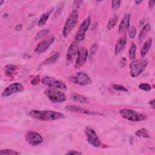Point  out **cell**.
Masks as SVG:
<instances>
[{
    "mask_svg": "<svg viewBox=\"0 0 155 155\" xmlns=\"http://www.w3.org/2000/svg\"><path fill=\"white\" fill-rule=\"evenodd\" d=\"M28 114L32 118L42 121L56 120L65 117L63 113L53 110H31L28 112Z\"/></svg>",
    "mask_w": 155,
    "mask_h": 155,
    "instance_id": "obj_1",
    "label": "cell"
},
{
    "mask_svg": "<svg viewBox=\"0 0 155 155\" xmlns=\"http://www.w3.org/2000/svg\"><path fill=\"white\" fill-rule=\"evenodd\" d=\"M119 114L125 119L131 122H141L147 119V114L139 113L129 108H123L120 110Z\"/></svg>",
    "mask_w": 155,
    "mask_h": 155,
    "instance_id": "obj_2",
    "label": "cell"
},
{
    "mask_svg": "<svg viewBox=\"0 0 155 155\" xmlns=\"http://www.w3.org/2000/svg\"><path fill=\"white\" fill-rule=\"evenodd\" d=\"M78 21V12L76 10H73L67 18L62 30V35L67 37L72 30L76 25Z\"/></svg>",
    "mask_w": 155,
    "mask_h": 155,
    "instance_id": "obj_3",
    "label": "cell"
},
{
    "mask_svg": "<svg viewBox=\"0 0 155 155\" xmlns=\"http://www.w3.org/2000/svg\"><path fill=\"white\" fill-rule=\"evenodd\" d=\"M148 65V61L145 59L133 60L130 62L129 66L130 69V75L133 78L139 76L146 68Z\"/></svg>",
    "mask_w": 155,
    "mask_h": 155,
    "instance_id": "obj_4",
    "label": "cell"
},
{
    "mask_svg": "<svg viewBox=\"0 0 155 155\" xmlns=\"http://www.w3.org/2000/svg\"><path fill=\"white\" fill-rule=\"evenodd\" d=\"M44 93L47 98L53 103H62L66 100L65 93L56 88H47Z\"/></svg>",
    "mask_w": 155,
    "mask_h": 155,
    "instance_id": "obj_5",
    "label": "cell"
},
{
    "mask_svg": "<svg viewBox=\"0 0 155 155\" xmlns=\"http://www.w3.org/2000/svg\"><path fill=\"white\" fill-rule=\"evenodd\" d=\"M41 82L53 88H56V89H66L67 86L65 84L62 82L61 80L57 79L53 77L45 76H44L41 79Z\"/></svg>",
    "mask_w": 155,
    "mask_h": 155,
    "instance_id": "obj_6",
    "label": "cell"
},
{
    "mask_svg": "<svg viewBox=\"0 0 155 155\" xmlns=\"http://www.w3.org/2000/svg\"><path fill=\"white\" fill-rule=\"evenodd\" d=\"M84 133L87 137V142L95 148H98L101 146V140L97 133L93 128L86 127L84 130Z\"/></svg>",
    "mask_w": 155,
    "mask_h": 155,
    "instance_id": "obj_7",
    "label": "cell"
},
{
    "mask_svg": "<svg viewBox=\"0 0 155 155\" xmlns=\"http://www.w3.org/2000/svg\"><path fill=\"white\" fill-rule=\"evenodd\" d=\"M90 22H91L90 16H88L84 20V21L80 25L78 28V30L74 37L75 41H77L79 42L84 39L85 36V33L90 27Z\"/></svg>",
    "mask_w": 155,
    "mask_h": 155,
    "instance_id": "obj_8",
    "label": "cell"
},
{
    "mask_svg": "<svg viewBox=\"0 0 155 155\" xmlns=\"http://www.w3.org/2000/svg\"><path fill=\"white\" fill-rule=\"evenodd\" d=\"M79 48V42L77 41H74L71 43L70 45L67 52V55H66V59H65V62L67 65H70L74 57L76 56V54H78V52Z\"/></svg>",
    "mask_w": 155,
    "mask_h": 155,
    "instance_id": "obj_9",
    "label": "cell"
},
{
    "mask_svg": "<svg viewBox=\"0 0 155 155\" xmlns=\"http://www.w3.org/2000/svg\"><path fill=\"white\" fill-rule=\"evenodd\" d=\"M72 81L78 85L81 86H87L91 83L90 76L85 73L79 71L71 78Z\"/></svg>",
    "mask_w": 155,
    "mask_h": 155,
    "instance_id": "obj_10",
    "label": "cell"
},
{
    "mask_svg": "<svg viewBox=\"0 0 155 155\" xmlns=\"http://www.w3.org/2000/svg\"><path fill=\"white\" fill-rule=\"evenodd\" d=\"M26 141L32 146H36L40 145L42 141V137L37 132L33 131H28L25 134Z\"/></svg>",
    "mask_w": 155,
    "mask_h": 155,
    "instance_id": "obj_11",
    "label": "cell"
},
{
    "mask_svg": "<svg viewBox=\"0 0 155 155\" xmlns=\"http://www.w3.org/2000/svg\"><path fill=\"white\" fill-rule=\"evenodd\" d=\"M77 55L78 57L74 64V68L78 69L81 68L87 60V58L88 56V52L87 49L85 47L79 48Z\"/></svg>",
    "mask_w": 155,
    "mask_h": 155,
    "instance_id": "obj_12",
    "label": "cell"
},
{
    "mask_svg": "<svg viewBox=\"0 0 155 155\" xmlns=\"http://www.w3.org/2000/svg\"><path fill=\"white\" fill-rule=\"evenodd\" d=\"M24 90L22 85L19 82H16L8 85L2 93L1 96L2 97H7L13 94L21 92Z\"/></svg>",
    "mask_w": 155,
    "mask_h": 155,
    "instance_id": "obj_13",
    "label": "cell"
},
{
    "mask_svg": "<svg viewBox=\"0 0 155 155\" xmlns=\"http://www.w3.org/2000/svg\"><path fill=\"white\" fill-rule=\"evenodd\" d=\"M54 41V37L51 36L47 39H45L39 42L35 49V51L38 54H41L45 52L52 44Z\"/></svg>",
    "mask_w": 155,
    "mask_h": 155,
    "instance_id": "obj_14",
    "label": "cell"
},
{
    "mask_svg": "<svg viewBox=\"0 0 155 155\" xmlns=\"http://www.w3.org/2000/svg\"><path fill=\"white\" fill-rule=\"evenodd\" d=\"M65 110L71 112V113H81V114H85L87 115H97L100 114L99 113H96L95 111H92L90 110H85L84 108H82L81 107L73 105H68L65 107Z\"/></svg>",
    "mask_w": 155,
    "mask_h": 155,
    "instance_id": "obj_15",
    "label": "cell"
},
{
    "mask_svg": "<svg viewBox=\"0 0 155 155\" xmlns=\"http://www.w3.org/2000/svg\"><path fill=\"white\" fill-rule=\"evenodd\" d=\"M130 14L126 13L124 16L123 17L122 21H120L119 25V32H123L127 29H128L130 27Z\"/></svg>",
    "mask_w": 155,
    "mask_h": 155,
    "instance_id": "obj_16",
    "label": "cell"
},
{
    "mask_svg": "<svg viewBox=\"0 0 155 155\" xmlns=\"http://www.w3.org/2000/svg\"><path fill=\"white\" fill-rule=\"evenodd\" d=\"M127 39L126 35H124L122 37L119 38V39L117 40L115 45V48H114L115 54H118L120 52H121L123 50V49L124 48L125 46L127 44Z\"/></svg>",
    "mask_w": 155,
    "mask_h": 155,
    "instance_id": "obj_17",
    "label": "cell"
},
{
    "mask_svg": "<svg viewBox=\"0 0 155 155\" xmlns=\"http://www.w3.org/2000/svg\"><path fill=\"white\" fill-rule=\"evenodd\" d=\"M70 98L72 101L80 103V104H87L88 103V99L81 94H77V93H73L72 94H71L70 96Z\"/></svg>",
    "mask_w": 155,
    "mask_h": 155,
    "instance_id": "obj_18",
    "label": "cell"
},
{
    "mask_svg": "<svg viewBox=\"0 0 155 155\" xmlns=\"http://www.w3.org/2000/svg\"><path fill=\"white\" fill-rule=\"evenodd\" d=\"M150 29H151V26L149 24H146L143 27V28H142L141 31H140V33L138 36V42L139 44H140L143 41V40L146 37L147 33H148V31H150Z\"/></svg>",
    "mask_w": 155,
    "mask_h": 155,
    "instance_id": "obj_19",
    "label": "cell"
},
{
    "mask_svg": "<svg viewBox=\"0 0 155 155\" xmlns=\"http://www.w3.org/2000/svg\"><path fill=\"white\" fill-rule=\"evenodd\" d=\"M152 39H148L143 45L142 47L141 50H140V55L142 57H144L147 53L148 52L150 48L151 47L152 45Z\"/></svg>",
    "mask_w": 155,
    "mask_h": 155,
    "instance_id": "obj_20",
    "label": "cell"
},
{
    "mask_svg": "<svg viewBox=\"0 0 155 155\" xmlns=\"http://www.w3.org/2000/svg\"><path fill=\"white\" fill-rule=\"evenodd\" d=\"M59 57H60V53L58 52L55 53L54 54L51 55L50 57L47 58L43 62L42 64L44 65H48V64H51L55 63L57 61V60L59 59Z\"/></svg>",
    "mask_w": 155,
    "mask_h": 155,
    "instance_id": "obj_21",
    "label": "cell"
},
{
    "mask_svg": "<svg viewBox=\"0 0 155 155\" xmlns=\"http://www.w3.org/2000/svg\"><path fill=\"white\" fill-rule=\"evenodd\" d=\"M18 67L14 65H8L5 67V74L8 77H12L16 73Z\"/></svg>",
    "mask_w": 155,
    "mask_h": 155,
    "instance_id": "obj_22",
    "label": "cell"
},
{
    "mask_svg": "<svg viewBox=\"0 0 155 155\" xmlns=\"http://www.w3.org/2000/svg\"><path fill=\"white\" fill-rule=\"evenodd\" d=\"M51 12V10H50L49 12H46V13H43V14L41 16V17L39 18V21H38V26L41 27V26L44 25L46 24V22H47V20H48V19L50 15Z\"/></svg>",
    "mask_w": 155,
    "mask_h": 155,
    "instance_id": "obj_23",
    "label": "cell"
},
{
    "mask_svg": "<svg viewBox=\"0 0 155 155\" xmlns=\"http://www.w3.org/2000/svg\"><path fill=\"white\" fill-rule=\"evenodd\" d=\"M117 19H118V16L116 14H114L110 18L107 25V28L108 30H111L114 27V26L116 25V24L117 23Z\"/></svg>",
    "mask_w": 155,
    "mask_h": 155,
    "instance_id": "obj_24",
    "label": "cell"
},
{
    "mask_svg": "<svg viewBox=\"0 0 155 155\" xmlns=\"http://www.w3.org/2000/svg\"><path fill=\"white\" fill-rule=\"evenodd\" d=\"M135 135L139 137H143V138H149L150 137V134H149L148 130L144 128L138 130L135 133Z\"/></svg>",
    "mask_w": 155,
    "mask_h": 155,
    "instance_id": "obj_25",
    "label": "cell"
},
{
    "mask_svg": "<svg viewBox=\"0 0 155 155\" xmlns=\"http://www.w3.org/2000/svg\"><path fill=\"white\" fill-rule=\"evenodd\" d=\"M137 50V47L136 45L132 43L130 48L129 50V57L131 59H134L136 58V52Z\"/></svg>",
    "mask_w": 155,
    "mask_h": 155,
    "instance_id": "obj_26",
    "label": "cell"
},
{
    "mask_svg": "<svg viewBox=\"0 0 155 155\" xmlns=\"http://www.w3.org/2000/svg\"><path fill=\"white\" fill-rule=\"evenodd\" d=\"M19 152L12 149H2L0 151V154H19Z\"/></svg>",
    "mask_w": 155,
    "mask_h": 155,
    "instance_id": "obj_27",
    "label": "cell"
},
{
    "mask_svg": "<svg viewBox=\"0 0 155 155\" xmlns=\"http://www.w3.org/2000/svg\"><path fill=\"white\" fill-rule=\"evenodd\" d=\"M112 88L116 91H122V92H128V89L125 87L124 86L122 85H119V84H113L112 85Z\"/></svg>",
    "mask_w": 155,
    "mask_h": 155,
    "instance_id": "obj_28",
    "label": "cell"
},
{
    "mask_svg": "<svg viewBox=\"0 0 155 155\" xmlns=\"http://www.w3.org/2000/svg\"><path fill=\"white\" fill-rule=\"evenodd\" d=\"M98 49V45L96 44H94L91 47H90V53H89V57L90 58H91L97 52Z\"/></svg>",
    "mask_w": 155,
    "mask_h": 155,
    "instance_id": "obj_29",
    "label": "cell"
},
{
    "mask_svg": "<svg viewBox=\"0 0 155 155\" xmlns=\"http://www.w3.org/2000/svg\"><path fill=\"white\" fill-rule=\"evenodd\" d=\"M49 33V30L48 29H45L43 30H41L39 32H38V33L36 34V36L35 37L36 39L41 38L42 37H44V36H45L46 35H47Z\"/></svg>",
    "mask_w": 155,
    "mask_h": 155,
    "instance_id": "obj_30",
    "label": "cell"
},
{
    "mask_svg": "<svg viewBox=\"0 0 155 155\" xmlns=\"http://www.w3.org/2000/svg\"><path fill=\"white\" fill-rule=\"evenodd\" d=\"M139 88L145 91H148L151 90V86L148 84H140L139 85Z\"/></svg>",
    "mask_w": 155,
    "mask_h": 155,
    "instance_id": "obj_31",
    "label": "cell"
},
{
    "mask_svg": "<svg viewBox=\"0 0 155 155\" xmlns=\"http://www.w3.org/2000/svg\"><path fill=\"white\" fill-rule=\"evenodd\" d=\"M136 28L134 27H131L129 30H128V36L130 38L133 39L134 38V36H136Z\"/></svg>",
    "mask_w": 155,
    "mask_h": 155,
    "instance_id": "obj_32",
    "label": "cell"
},
{
    "mask_svg": "<svg viewBox=\"0 0 155 155\" xmlns=\"http://www.w3.org/2000/svg\"><path fill=\"white\" fill-rule=\"evenodd\" d=\"M121 1H111V7L113 10H117L120 5Z\"/></svg>",
    "mask_w": 155,
    "mask_h": 155,
    "instance_id": "obj_33",
    "label": "cell"
},
{
    "mask_svg": "<svg viewBox=\"0 0 155 155\" xmlns=\"http://www.w3.org/2000/svg\"><path fill=\"white\" fill-rule=\"evenodd\" d=\"M83 1H74L73 2V8H74V10H76L79 8L83 4Z\"/></svg>",
    "mask_w": 155,
    "mask_h": 155,
    "instance_id": "obj_34",
    "label": "cell"
},
{
    "mask_svg": "<svg viewBox=\"0 0 155 155\" xmlns=\"http://www.w3.org/2000/svg\"><path fill=\"white\" fill-rule=\"evenodd\" d=\"M39 76H36V77H35L34 78H33L31 80V84H32V85H36V84H38V83H39Z\"/></svg>",
    "mask_w": 155,
    "mask_h": 155,
    "instance_id": "obj_35",
    "label": "cell"
},
{
    "mask_svg": "<svg viewBox=\"0 0 155 155\" xmlns=\"http://www.w3.org/2000/svg\"><path fill=\"white\" fill-rule=\"evenodd\" d=\"M65 154H82V153L76 150H69L65 153Z\"/></svg>",
    "mask_w": 155,
    "mask_h": 155,
    "instance_id": "obj_36",
    "label": "cell"
},
{
    "mask_svg": "<svg viewBox=\"0 0 155 155\" xmlns=\"http://www.w3.org/2000/svg\"><path fill=\"white\" fill-rule=\"evenodd\" d=\"M126 62H127V59L124 57L122 58L120 61V66L122 67H124L126 64Z\"/></svg>",
    "mask_w": 155,
    "mask_h": 155,
    "instance_id": "obj_37",
    "label": "cell"
},
{
    "mask_svg": "<svg viewBox=\"0 0 155 155\" xmlns=\"http://www.w3.org/2000/svg\"><path fill=\"white\" fill-rule=\"evenodd\" d=\"M154 4H155V1H148V7L149 8H151L154 6Z\"/></svg>",
    "mask_w": 155,
    "mask_h": 155,
    "instance_id": "obj_38",
    "label": "cell"
},
{
    "mask_svg": "<svg viewBox=\"0 0 155 155\" xmlns=\"http://www.w3.org/2000/svg\"><path fill=\"white\" fill-rule=\"evenodd\" d=\"M148 104L150 105V107H152V108H154V99H153L148 102Z\"/></svg>",
    "mask_w": 155,
    "mask_h": 155,
    "instance_id": "obj_39",
    "label": "cell"
},
{
    "mask_svg": "<svg viewBox=\"0 0 155 155\" xmlns=\"http://www.w3.org/2000/svg\"><path fill=\"white\" fill-rule=\"evenodd\" d=\"M22 27V25H21V24H18V25L15 27V30H16V31H20V30H21Z\"/></svg>",
    "mask_w": 155,
    "mask_h": 155,
    "instance_id": "obj_40",
    "label": "cell"
},
{
    "mask_svg": "<svg viewBox=\"0 0 155 155\" xmlns=\"http://www.w3.org/2000/svg\"><path fill=\"white\" fill-rule=\"evenodd\" d=\"M142 1H134V3L136 4H137V5H138V4H139L142 3Z\"/></svg>",
    "mask_w": 155,
    "mask_h": 155,
    "instance_id": "obj_41",
    "label": "cell"
},
{
    "mask_svg": "<svg viewBox=\"0 0 155 155\" xmlns=\"http://www.w3.org/2000/svg\"><path fill=\"white\" fill-rule=\"evenodd\" d=\"M3 2H4V1H0V5H1Z\"/></svg>",
    "mask_w": 155,
    "mask_h": 155,
    "instance_id": "obj_42",
    "label": "cell"
}]
</instances>
